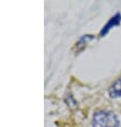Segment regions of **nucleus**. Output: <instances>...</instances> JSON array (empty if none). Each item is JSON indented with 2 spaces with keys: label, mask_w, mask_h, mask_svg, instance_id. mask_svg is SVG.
<instances>
[{
  "label": "nucleus",
  "mask_w": 121,
  "mask_h": 127,
  "mask_svg": "<svg viewBox=\"0 0 121 127\" xmlns=\"http://www.w3.org/2000/svg\"><path fill=\"white\" fill-rule=\"evenodd\" d=\"M92 127H120V122L114 112L100 110L93 114Z\"/></svg>",
  "instance_id": "obj_1"
},
{
  "label": "nucleus",
  "mask_w": 121,
  "mask_h": 127,
  "mask_svg": "<svg viewBox=\"0 0 121 127\" xmlns=\"http://www.w3.org/2000/svg\"><path fill=\"white\" fill-rule=\"evenodd\" d=\"M108 93L112 98H117V97L121 96V78L117 79L115 82L110 86Z\"/></svg>",
  "instance_id": "obj_2"
},
{
  "label": "nucleus",
  "mask_w": 121,
  "mask_h": 127,
  "mask_svg": "<svg viewBox=\"0 0 121 127\" xmlns=\"http://www.w3.org/2000/svg\"><path fill=\"white\" fill-rule=\"evenodd\" d=\"M120 20H121V16H120V14H117V15H115L114 17H112V19H110L109 22L107 23V25H105V27L103 28V30L101 31V35H102V36H103L104 34H106V33L108 32L110 28H113L114 26H117V25H119Z\"/></svg>",
  "instance_id": "obj_3"
}]
</instances>
